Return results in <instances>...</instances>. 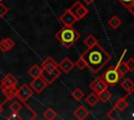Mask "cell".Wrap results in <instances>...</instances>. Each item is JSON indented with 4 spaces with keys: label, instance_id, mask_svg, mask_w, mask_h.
Returning <instances> with one entry per match:
<instances>
[{
    "label": "cell",
    "instance_id": "2",
    "mask_svg": "<svg viewBox=\"0 0 134 120\" xmlns=\"http://www.w3.org/2000/svg\"><path fill=\"white\" fill-rule=\"evenodd\" d=\"M57 40L65 47H71L80 39V32L72 26H64L55 33Z\"/></svg>",
    "mask_w": 134,
    "mask_h": 120
},
{
    "label": "cell",
    "instance_id": "34",
    "mask_svg": "<svg viewBox=\"0 0 134 120\" xmlns=\"http://www.w3.org/2000/svg\"><path fill=\"white\" fill-rule=\"evenodd\" d=\"M2 112H3V103L0 104V114H1Z\"/></svg>",
    "mask_w": 134,
    "mask_h": 120
},
{
    "label": "cell",
    "instance_id": "30",
    "mask_svg": "<svg viewBox=\"0 0 134 120\" xmlns=\"http://www.w3.org/2000/svg\"><path fill=\"white\" fill-rule=\"evenodd\" d=\"M119 3H121L125 7H128L130 4H132L134 2V0H117Z\"/></svg>",
    "mask_w": 134,
    "mask_h": 120
},
{
    "label": "cell",
    "instance_id": "23",
    "mask_svg": "<svg viewBox=\"0 0 134 120\" xmlns=\"http://www.w3.org/2000/svg\"><path fill=\"white\" fill-rule=\"evenodd\" d=\"M84 44L87 46V48H89V47H92V46L98 44V41H97V39H96L94 35L89 34V35H87L86 39L84 40Z\"/></svg>",
    "mask_w": 134,
    "mask_h": 120
},
{
    "label": "cell",
    "instance_id": "8",
    "mask_svg": "<svg viewBox=\"0 0 134 120\" xmlns=\"http://www.w3.org/2000/svg\"><path fill=\"white\" fill-rule=\"evenodd\" d=\"M61 72H62V71H61V69H60L59 67L55 68V69H53V70H49V71L42 69V74H41V76L46 80V82H47L48 85H50V83H52L58 77H60Z\"/></svg>",
    "mask_w": 134,
    "mask_h": 120
},
{
    "label": "cell",
    "instance_id": "26",
    "mask_svg": "<svg viewBox=\"0 0 134 120\" xmlns=\"http://www.w3.org/2000/svg\"><path fill=\"white\" fill-rule=\"evenodd\" d=\"M71 96H72V98L74 99V100H76V101H79V100H81V99H83L84 98V92L80 89V88H75L72 92H71Z\"/></svg>",
    "mask_w": 134,
    "mask_h": 120
},
{
    "label": "cell",
    "instance_id": "18",
    "mask_svg": "<svg viewBox=\"0 0 134 120\" xmlns=\"http://www.w3.org/2000/svg\"><path fill=\"white\" fill-rule=\"evenodd\" d=\"M28 74H29L32 78L38 77V76H41V74H42V67L39 66L38 64L32 65V66L29 68V70H28Z\"/></svg>",
    "mask_w": 134,
    "mask_h": 120
},
{
    "label": "cell",
    "instance_id": "19",
    "mask_svg": "<svg viewBox=\"0 0 134 120\" xmlns=\"http://www.w3.org/2000/svg\"><path fill=\"white\" fill-rule=\"evenodd\" d=\"M98 100H99L98 95H97L96 93H94V92L90 93V94L86 97V101H87V103H88L90 106H94V105H96V103L98 102Z\"/></svg>",
    "mask_w": 134,
    "mask_h": 120
},
{
    "label": "cell",
    "instance_id": "31",
    "mask_svg": "<svg viewBox=\"0 0 134 120\" xmlns=\"http://www.w3.org/2000/svg\"><path fill=\"white\" fill-rule=\"evenodd\" d=\"M127 8H128V10L130 11V14H131V15L134 17V2H133L132 4H130V5H129Z\"/></svg>",
    "mask_w": 134,
    "mask_h": 120
},
{
    "label": "cell",
    "instance_id": "12",
    "mask_svg": "<svg viewBox=\"0 0 134 120\" xmlns=\"http://www.w3.org/2000/svg\"><path fill=\"white\" fill-rule=\"evenodd\" d=\"M18 82L17 77H15L12 73H7L1 80V88H6V87H12L16 86Z\"/></svg>",
    "mask_w": 134,
    "mask_h": 120
},
{
    "label": "cell",
    "instance_id": "15",
    "mask_svg": "<svg viewBox=\"0 0 134 120\" xmlns=\"http://www.w3.org/2000/svg\"><path fill=\"white\" fill-rule=\"evenodd\" d=\"M89 111L84 106V105H79L75 110H74V112H73V115H74V117L76 118V119H79V120H84V119H86L88 116H89Z\"/></svg>",
    "mask_w": 134,
    "mask_h": 120
},
{
    "label": "cell",
    "instance_id": "25",
    "mask_svg": "<svg viewBox=\"0 0 134 120\" xmlns=\"http://www.w3.org/2000/svg\"><path fill=\"white\" fill-rule=\"evenodd\" d=\"M122 57H124V55L121 56L120 61L118 62V64H117V66H116L115 68H116V69H117V71H118V72L124 76V75H125L127 72H129V71H128V68H127V66H126V63L121 61V59H122Z\"/></svg>",
    "mask_w": 134,
    "mask_h": 120
},
{
    "label": "cell",
    "instance_id": "3",
    "mask_svg": "<svg viewBox=\"0 0 134 120\" xmlns=\"http://www.w3.org/2000/svg\"><path fill=\"white\" fill-rule=\"evenodd\" d=\"M104 81L108 85V86H115L121 78H122V75L117 71L116 68H109L107 71H105L103 73V75L100 76Z\"/></svg>",
    "mask_w": 134,
    "mask_h": 120
},
{
    "label": "cell",
    "instance_id": "7",
    "mask_svg": "<svg viewBox=\"0 0 134 120\" xmlns=\"http://www.w3.org/2000/svg\"><path fill=\"white\" fill-rule=\"evenodd\" d=\"M47 82H46V80L42 77V76H38V77H35V78H32V80L30 81V88L32 89V91L34 92H36V93H42L44 90H45V88L47 87Z\"/></svg>",
    "mask_w": 134,
    "mask_h": 120
},
{
    "label": "cell",
    "instance_id": "6",
    "mask_svg": "<svg viewBox=\"0 0 134 120\" xmlns=\"http://www.w3.org/2000/svg\"><path fill=\"white\" fill-rule=\"evenodd\" d=\"M59 20L61 21V23L64 26H72L75 22L79 21V19L75 17V15L68 8L67 10H65L59 18Z\"/></svg>",
    "mask_w": 134,
    "mask_h": 120
},
{
    "label": "cell",
    "instance_id": "35",
    "mask_svg": "<svg viewBox=\"0 0 134 120\" xmlns=\"http://www.w3.org/2000/svg\"><path fill=\"white\" fill-rule=\"evenodd\" d=\"M1 1H2V0H0V2H1Z\"/></svg>",
    "mask_w": 134,
    "mask_h": 120
},
{
    "label": "cell",
    "instance_id": "1",
    "mask_svg": "<svg viewBox=\"0 0 134 120\" xmlns=\"http://www.w3.org/2000/svg\"><path fill=\"white\" fill-rule=\"evenodd\" d=\"M81 56L85 59L87 67L94 74L98 73L110 61V54L98 44L87 48Z\"/></svg>",
    "mask_w": 134,
    "mask_h": 120
},
{
    "label": "cell",
    "instance_id": "27",
    "mask_svg": "<svg viewBox=\"0 0 134 120\" xmlns=\"http://www.w3.org/2000/svg\"><path fill=\"white\" fill-rule=\"evenodd\" d=\"M74 65H75L80 70H84V69L87 68V64H86L85 59H84L82 56H80V57L77 58V61L74 63Z\"/></svg>",
    "mask_w": 134,
    "mask_h": 120
},
{
    "label": "cell",
    "instance_id": "21",
    "mask_svg": "<svg viewBox=\"0 0 134 120\" xmlns=\"http://www.w3.org/2000/svg\"><path fill=\"white\" fill-rule=\"evenodd\" d=\"M120 24H121V21H120V19H119L117 16H112V17L109 19V21H108V25H109L112 29L118 28V27L120 26Z\"/></svg>",
    "mask_w": 134,
    "mask_h": 120
},
{
    "label": "cell",
    "instance_id": "5",
    "mask_svg": "<svg viewBox=\"0 0 134 120\" xmlns=\"http://www.w3.org/2000/svg\"><path fill=\"white\" fill-rule=\"evenodd\" d=\"M69 9L75 15V17H76L79 20L84 19V18L88 15V13H89L88 8H87L85 5H83L80 1H75V2L69 7Z\"/></svg>",
    "mask_w": 134,
    "mask_h": 120
},
{
    "label": "cell",
    "instance_id": "14",
    "mask_svg": "<svg viewBox=\"0 0 134 120\" xmlns=\"http://www.w3.org/2000/svg\"><path fill=\"white\" fill-rule=\"evenodd\" d=\"M15 47V42L10 38H4L0 41V50L3 52L10 51Z\"/></svg>",
    "mask_w": 134,
    "mask_h": 120
},
{
    "label": "cell",
    "instance_id": "10",
    "mask_svg": "<svg viewBox=\"0 0 134 120\" xmlns=\"http://www.w3.org/2000/svg\"><path fill=\"white\" fill-rule=\"evenodd\" d=\"M58 65H59V68L61 69V71L64 72V73H66V74L70 73L71 70L73 69V67L75 66L74 63L69 57H64Z\"/></svg>",
    "mask_w": 134,
    "mask_h": 120
},
{
    "label": "cell",
    "instance_id": "16",
    "mask_svg": "<svg viewBox=\"0 0 134 120\" xmlns=\"http://www.w3.org/2000/svg\"><path fill=\"white\" fill-rule=\"evenodd\" d=\"M41 67H42L43 70L49 71V70H53V69L58 68L59 65H58V63H57L52 57H46V58L44 59V62L42 63V66H41Z\"/></svg>",
    "mask_w": 134,
    "mask_h": 120
},
{
    "label": "cell",
    "instance_id": "28",
    "mask_svg": "<svg viewBox=\"0 0 134 120\" xmlns=\"http://www.w3.org/2000/svg\"><path fill=\"white\" fill-rule=\"evenodd\" d=\"M126 63V66L128 68V71L129 72H133L134 71V58L133 57H130Z\"/></svg>",
    "mask_w": 134,
    "mask_h": 120
},
{
    "label": "cell",
    "instance_id": "33",
    "mask_svg": "<svg viewBox=\"0 0 134 120\" xmlns=\"http://www.w3.org/2000/svg\"><path fill=\"white\" fill-rule=\"evenodd\" d=\"M83 1H84L86 4H92V3H93L95 0H83Z\"/></svg>",
    "mask_w": 134,
    "mask_h": 120
},
{
    "label": "cell",
    "instance_id": "4",
    "mask_svg": "<svg viewBox=\"0 0 134 120\" xmlns=\"http://www.w3.org/2000/svg\"><path fill=\"white\" fill-rule=\"evenodd\" d=\"M32 94H34V91H32V89L30 88V86H28V85H26V83H23L20 88H18V91H17V98H18L21 102L25 103V102L32 96Z\"/></svg>",
    "mask_w": 134,
    "mask_h": 120
},
{
    "label": "cell",
    "instance_id": "13",
    "mask_svg": "<svg viewBox=\"0 0 134 120\" xmlns=\"http://www.w3.org/2000/svg\"><path fill=\"white\" fill-rule=\"evenodd\" d=\"M128 104H129V103H128V99H127V95H126V96H124V97L118 98V99L115 101L113 107H114L118 113H124V112L126 111V109L128 107Z\"/></svg>",
    "mask_w": 134,
    "mask_h": 120
},
{
    "label": "cell",
    "instance_id": "22",
    "mask_svg": "<svg viewBox=\"0 0 134 120\" xmlns=\"http://www.w3.org/2000/svg\"><path fill=\"white\" fill-rule=\"evenodd\" d=\"M22 107H23V105L20 100H13L9 105V110L12 113H19L22 110Z\"/></svg>",
    "mask_w": 134,
    "mask_h": 120
},
{
    "label": "cell",
    "instance_id": "17",
    "mask_svg": "<svg viewBox=\"0 0 134 120\" xmlns=\"http://www.w3.org/2000/svg\"><path fill=\"white\" fill-rule=\"evenodd\" d=\"M120 86H121V88H122L127 93H129V92H131L132 90H134V82H133V80H132L131 78H129V77L122 78V80H121V82H120Z\"/></svg>",
    "mask_w": 134,
    "mask_h": 120
},
{
    "label": "cell",
    "instance_id": "20",
    "mask_svg": "<svg viewBox=\"0 0 134 120\" xmlns=\"http://www.w3.org/2000/svg\"><path fill=\"white\" fill-rule=\"evenodd\" d=\"M57 116H58L57 111H54V110L51 109V107H48V109H46V110L43 112V117H44L45 119H47V120H53V119L57 118Z\"/></svg>",
    "mask_w": 134,
    "mask_h": 120
},
{
    "label": "cell",
    "instance_id": "29",
    "mask_svg": "<svg viewBox=\"0 0 134 120\" xmlns=\"http://www.w3.org/2000/svg\"><path fill=\"white\" fill-rule=\"evenodd\" d=\"M8 11H9V9H8L4 4H2V3L0 2V19L4 18Z\"/></svg>",
    "mask_w": 134,
    "mask_h": 120
},
{
    "label": "cell",
    "instance_id": "32",
    "mask_svg": "<svg viewBox=\"0 0 134 120\" xmlns=\"http://www.w3.org/2000/svg\"><path fill=\"white\" fill-rule=\"evenodd\" d=\"M8 119H21V117L18 115V113H12V116H9Z\"/></svg>",
    "mask_w": 134,
    "mask_h": 120
},
{
    "label": "cell",
    "instance_id": "11",
    "mask_svg": "<svg viewBox=\"0 0 134 120\" xmlns=\"http://www.w3.org/2000/svg\"><path fill=\"white\" fill-rule=\"evenodd\" d=\"M1 91L3 95L5 96V100H13L14 98L17 97V85L12 86V87H6V88H1Z\"/></svg>",
    "mask_w": 134,
    "mask_h": 120
},
{
    "label": "cell",
    "instance_id": "9",
    "mask_svg": "<svg viewBox=\"0 0 134 120\" xmlns=\"http://www.w3.org/2000/svg\"><path fill=\"white\" fill-rule=\"evenodd\" d=\"M89 88L92 90V92H94L98 95L100 92H103L104 90H106L108 88V85L104 81V79L102 77H98V78H96L90 82Z\"/></svg>",
    "mask_w": 134,
    "mask_h": 120
},
{
    "label": "cell",
    "instance_id": "24",
    "mask_svg": "<svg viewBox=\"0 0 134 120\" xmlns=\"http://www.w3.org/2000/svg\"><path fill=\"white\" fill-rule=\"evenodd\" d=\"M111 97H112V94H111L110 91H108V89L104 90L103 92H100V93L98 94V98H99V100L103 101V102H108V101L111 99Z\"/></svg>",
    "mask_w": 134,
    "mask_h": 120
}]
</instances>
